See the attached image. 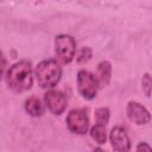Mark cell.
<instances>
[{
    "label": "cell",
    "mask_w": 152,
    "mask_h": 152,
    "mask_svg": "<svg viewBox=\"0 0 152 152\" xmlns=\"http://www.w3.org/2000/svg\"><path fill=\"white\" fill-rule=\"evenodd\" d=\"M135 150L137 151H152V146H150L146 141H141L137 145Z\"/></svg>",
    "instance_id": "cell-15"
},
{
    "label": "cell",
    "mask_w": 152,
    "mask_h": 152,
    "mask_svg": "<svg viewBox=\"0 0 152 152\" xmlns=\"http://www.w3.org/2000/svg\"><path fill=\"white\" fill-rule=\"evenodd\" d=\"M109 141L114 151L126 152L131 150V140L126 129L121 126H115L109 133Z\"/></svg>",
    "instance_id": "cell-8"
},
{
    "label": "cell",
    "mask_w": 152,
    "mask_h": 152,
    "mask_svg": "<svg viewBox=\"0 0 152 152\" xmlns=\"http://www.w3.org/2000/svg\"><path fill=\"white\" fill-rule=\"evenodd\" d=\"M126 114L129 121L133 124L140 126V125H146L151 120V114L147 110L146 107H144L141 103L137 101H129L126 107Z\"/></svg>",
    "instance_id": "cell-7"
},
{
    "label": "cell",
    "mask_w": 152,
    "mask_h": 152,
    "mask_svg": "<svg viewBox=\"0 0 152 152\" xmlns=\"http://www.w3.org/2000/svg\"><path fill=\"white\" fill-rule=\"evenodd\" d=\"M55 53L56 58L62 64L72 62L76 53V40L70 34H58L55 38Z\"/></svg>",
    "instance_id": "cell-3"
},
{
    "label": "cell",
    "mask_w": 152,
    "mask_h": 152,
    "mask_svg": "<svg viewBox=\"0 0 152 152\" xmlns=\"http://www.w3.org/2000/svg\"><path fill=\"white\" fill-rule=\"evenodd\" d=\"M70 132L83 135L89 129V115L87 108H74L69 112L65 119Z\"/></svg>",
    "instance_id": "cell-5"
},
{
    "label": "cell",
    "mask_w": 152,
    "mask_h": 152,
    "mask_svg": "<svg viewBox=\"0 0 152 152\" xmlns=\"http://www.w3.org/2000/svg\"><path fill=\"white\" fill-rule=\"evenodd\" d=\"M24 108L28 115L34 118L42 116L44 114V106L42 104L40 100L37 96H30L28 99H26Z\"/></svg>",
    "instance_id": "cell-10"
},
{
    "label": "cell",
    "mask_w": 152,
    "mask_h": 152,
    "mask_svg": "<svg viewBox=\"0 0 152 152\" xmlns=\"http://www.w3.org/2000/svg\"><path fill=\"white\" fill-rule=\"evenodd\" d=\"M6 83L15 93H24L31 89L33 84L32 65L28 61H19L8 68L6 72Z\"/></svg>",
    "instance_id": "cell-1"
},
{
    "label": "cell",
    "mask_w": 152,
    "mask_h": 152,
    "mask_svg": "<svg viewBox=\"0 0 152 152\" xmlns=\"http://www.w3.org/2000/svg\"><path fill=\"white\" fill-rule=\"evenodd\" d=\"M44 103L53 115H61L68 106L66 96L61 90H49L44 94Z\"/></svg>",
    "instance_id": "cell-6"
},
{
    "label": "cell",
    "mask_w": 152,
    "mask_h": 152,
    "mask_svg": "<svg viewBox=\"0 0 152 152\" xmlns=\"http://www.w3.org/2000/svg\"><path fill=\"white\" fill-rule=\"evenodd\" d=\"M99 87V80L94 74L84 69L77 72V89L84 100H93L97 94Z\"/></svg>",
    "instance_id": "cell-4"
},
{
    "label": "cell",
    "mask_w": 152,
    "mask_h": 152,
    "mask_svg": "<svg viewBox=\"0 0 152 152\" xmlns=\"http://www.w3.org/2000/svg\"><path fill=\"white\" fill-rule=\"evenodd\" d=\"M34 76L38 86L44 89H52L62 78V66L57 59L42 61L34 69Z\"/></svg>",
    "instance_id": "cell-2"
},
{
    "label": "cell",
    "mask_w": 152,
    "mask_h": 152,
    "mask_svg": "<svg viewBox=\"0 0 152 152\" xmlns=\"http://www.w3.org/2000/svg\"><path fill=\"white\" fill-rule=\"evenodd\" d=\"M96 77L99 80L100 87H107L112 78V64L108 61H102L97 64Z\"/></svg>",
    "instance_id": "cell-9"
},
{
    "label": "cell",
    "mask_w": 152,
    "mask_h": 152,
    "mask_svg": "<svg viewBox=\"0 0 152 152\" xmlns=\"http://www.w3.org/2000/svg\"><path fill=\"white\" fill-rule=\"evenodd\" d=\"M93 57V50L89 46H83L80 49L77 56H76V62L78 64H84L88 61H90Z\"/></svg>",
    "instance_id": "cell-13"
},
{
    "label": "cell",
    "mask_w": 152,
    "mask_h": 152,
    "mask_svg": "<svg viewBox=\"0 0 152 152\" xmlns=\"http://www.w3.org/2000/svg\"><path fill=\"white\" fill-rule=\"evenodd\" d=\"M141 89L146 97H150L152 94V76L148 72H145L141 78Z\"/></svg>",
    "instance_id": "cell-14"
},
{
    "label": "cell",
    "mask_w": 152,
    "mask_h": 152,
    "mask_svg": "<svg viewBox=\"0 0 152 152\" xmlns=\"http://www.w3.org/2000/svg\"><path fill=\"white\" fill-rule=\"evenodd\" d=\"M90 137L99 145H103L106 142V140H107L106 126L104 125H100V124H95L90 128Z\"/></svg>",
    "instance_id": "cell-11"
},
{
    "label": "cell",
    "mask_w": 152,
    "mask_h": 152,
    "mask_svg": "<svg viewBox=\"0 0 152 152\" xmlns=\"http://www.w3.org/2000/svg\"><path fill=\"white\" fill-rule=\"evenodd\" d=\"M109 118H110V112L107 107H101V108H97L95 110V120H96V124H100V125H107L109 122Z\"/></svg>",
    "instance_id": "cell-12"
}]
</instances>
